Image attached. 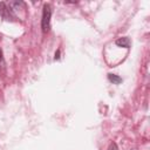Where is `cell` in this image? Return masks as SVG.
Returning a JSON list of instances; mask_svg holds the SVG:
<instances>
[{
  "instance_id": "6da1fadb",
  "label": "cell",
  "mask_w": 150,
  "mask_h": 150,
  "mask_svg": "<svg viewBox=\"0 0 150 150\" xmlns=\"http://www.w3.org/2000/svg\"><path fill=\"white\" fill-rule=\"evenodd\" d=\"M50 15H52V7L48 4L43 5V11H42V20H41V27L43 32H47L49 29L50 25Z\"/></svg>"
},
{
  "instance_id": "7a4b0ae2",
  "label": "cell",
  "mask_w": 150,
  "mask_h": 150,
  "mask_svg": "<svg viewBox=\"0 0 150 150\" xmlns=\"http://www.w3.org/2000/svg\"><path fill=\"white\" fill-rule=\"evenodd\" d=\"M0 14L6 20H12L14 18V13H13L12 8L8 7L7 4H5V2H0Z\"/></svg>"
},
{
  "instance_id": "3957f363",
  "label": "cell",
  "mask_w": 150,
  "mask_h": 150,
  "mask_svg": "<svg viewBox=\"0 0 150 150\" xmlns=\"http://www.w3.org/2000/svg\"><path fill=\"white\" fill-rule=\"evenodd\" d=\"M116 45L120 47L129 48L130 47V39L129 38H120L118 40H116Z\"/></svg>"
},
{
  "instance_id": "277c9868",
  "label": "cell",
  "mask_w": 150,
  "mask_h": 150,
  "mask_svg": "<svg viewBox=\"0 0 150 150\" xmlns=\"http://www.w3.org/2000/svg\"><path fill=\"white\" fill-rule=\"evenodd\" d=\"M108 79H109L110 82H112L115 84H118V83L122 82V79L118 75H116V74H108Z\"/></svg>"
},
{
  "instance_id": "5b68a950",
  "label": "cell",
  "mask_w": 150,
  "mask_h": 150,
  "mask_svg": "<svg viewBox=\"0 0 150 150\" xmlns=\"http://www.w3.org/2000/svg\"><path fill=\"white\" fill-rule=\"evenodd\" d=\"M108 150H118V148H117V145H116V143H111V144L109 145V148H108Z\"/></svg>"
},
{
  "instance_id": "8992f818",
  "label": "cell",
  "mask_w": 150,
  "mask_h": 150,
  "mask_svg": "<svg viewBox=\"0 0 150 150\" xmlns=\"http://www.w3.org/2000/svg\"><path fill=\"white\" fill-rule=\"evenodd\" d=\"M59 55H60V50H57V52H56V53H55V60H57V59H59V57H60V56H59Z\"/></svg>"
},
{
  "instance_id": "52a82bcc",
  "label": "cell",
  "mask_w": 150,
  "mask_h": 150,
  "mask_svg": "<svg viewBox=\"0 0 150 150\" xmlns=\"http://www.w3.org/2000/svg\"><path fill=\"white\" fill-rule=\"evenodd\" d=\"M2 61V50L0 49V62Z\"/></svg>"
}]
</instances>
